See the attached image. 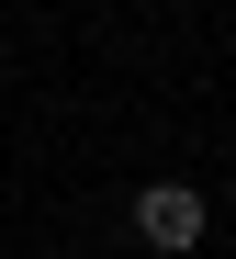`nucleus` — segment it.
Segmentation results:
<instances>
[{"label": "nucleus", "instance_id": "1", "mask_svg": "<svg viewBox=\"0 0 236 259\" xmlns=\"http://www.w3.org/2000/svg\"><path fill=\"white\" fill-rule=\"evenodd\" d=\"M135 237H147L158 259H192L203 248V192L192 181H147V192H135Z\"/></svg>", "mask_w": 236, "mask_h": 259}]
</instances>
